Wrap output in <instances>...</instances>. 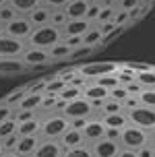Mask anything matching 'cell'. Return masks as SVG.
<instances>
[{"mask_svg":"<svg viewBox=\"0 0 155 157\" xmlns=\"http://www.w3.org/2000/svg\"><path fill=\"white\" fill-rule=\"evenodd\" d=\"M60 41H62V29H58V27L48 23V25H39V27L33 29V33L27 39V46L41 48V50H48L50 52Z\"/></svg>","mask_w":155,"mask_h":157,"instance_id":"cell-1","label":"cell"},{"mask_svg":"<svg viewBox=\"0 0 155 157\" xmlns=\"http://www.w3.org/2000/svg\"><path fill=\"white\" fill-rule=\"evenodd\" d=\"M70 120L64 118L60 112H52V114H46L41 116V130H39V136L46 139V141H58L62 134L68 130Z\"/></svg>","mask_w":155,"mask_h":157,"instance_id":"cell-2","label":"cell"},{"mask_svg":"<svg viewBox=\"0 0 155 157\" xmlns=\"http://www.w3.org/2000/svg\"><path fill=\"white\" fill-rule=\"evenodd\" d=\"M118 143H120L122 149L139 151V149H143L145 145L153 143V139H151V132L143 130V128H139V126L128 124V126H124L122 130H120V139H118Z\"/></svg>","mask_w":155,"mask_h":157,"instance_id":"cell-3","label":"cell"},{"mask_svg":"<svg viewBox=\"0 0 155 157\" xmlns=\"http://www.w3.org/2000/svg\"><path fill=\"white\" fill-rule=\"evenodd\" d=\"M120 64L116 60H89V62H81L77 66L79 75H83L87 81H95L106 75H116Z\"/></svg>","mask_w":155,"mask_h":157,"instance_id":"cell-4","label":"cell"},{"mask_svg":"<svg viewBox=\"0 0 155 157\" xmlns=\"http://www.w3.org/2000/svg\"><path fill=\"white\" fill-rule=\"evenodd\" d=\"M60 114L68 120H77V118H91L97 116V110L93 108V103L89 99H85L83 95L79 99H72V101L64 103V108L60 110Z\"/></svg>","mask_w":155,"mask_h":157,"instance_id":"cell-5","label":"cell"},{"mask_svg":"<svg viewBox=\"0 0 155 157\" xmlns=\"http://www.w3.org/2000/svg\"><path fill=\"white\" fill-rule=\"evenodd\" d=\"M126 118H128V124L139 126L147 132L155 130V110L153 108H145V105H137L132 110H126Z\"/></svg>","mask_w":155,"mask_h":157,"instance_id":"cell-6","label":"cell"},{"mask_svg":"<svg viewBox=\"0 0 155 157\" xmlns=\"http://www.w3.org/2000/svg\"><path fill=\"white\" fill-rule=\"evenodd\" d=\"M21 60L27 64L29 71H44L50 64H54V60L50 58V52H48V50L33 48V46H27V50H25L23 56H21Z\"/></svg>","mask_w":155,"mask_h":157,"instance_id":"cell-7","label":"cell"},{"mask_svg":"<svg viewBox=\"0 0 155 157\" xmlns=\"http://www.w3.org/2000/svg\"><path fill=\"white\" fill-rule=\"evenodd\" d=\"M33 25H31V21L27 19V17H21L17 15L10 23L4 25V33L6 35H10V37H17V39H23V41H27L29 39V35L33 33Z\"/></svg>","mask_w":155,"mask_h":157,"instance_id":"cell-8","label":"cell"},{"mask_svg":"<svg viewBox=\"0 0 155 157\" xmlns=\"http://www.w3.org/2000/svg\"><path fill=\"white\" fill-rule=\"evenodd\" d=\"M27 50V41L10 37L6 33L0 35V58H21Z\"/></svg>","mask_w":155,"mask_h":157,"instance_id":"cell-9","label":"cell"},{"mask_svg":"<svg viewBox=\"0 0 155 157\" xmlns=\"http://www.w3.org/2000/svg\"><path fill=\"white\" fill-rule=\"evenodd\" d=\"M81 132H83V139H85L87 145H91V143H95V141H101V139L106 136V124L101 122L99 114L93 116V118H89L87 124H85V128H83Z\"/></svg>","mask_w":155,"mask_h":157,"instance_id":"cell-10","label":"cell"},{"mask_svg":"<svg viewBox=\"0 0 155 157\" xmlns=\"http://www.w3.org/2000/svg\"><path fill=\"white\" fill-rule=\"evenodd\" d=\"M91 147V153L93 157H118V153H120V143L118 141H112V139H101V141H95L89 145Z\"/></svg>","mask_w":155,"mask_h":157,"instance_id":"cell-11","label":"cell"},{"mask_svg":"<svg viewBox=\"0 0 155 157\" xmlns=\"http://www.w3.org/2000/svg\"><path fill=\"white\" fill-rule=\"evenodd\" d=\"M25 72H29L27 64L21 58H0V77H21Z\"/></svg>","mask_w":155,"mask_h":157,"instance_id":"cell-12","label":"cell"},{"mask_svg":"<svg viewBox=\"0 0 155 157\" xmlns=\"http://www.w3.org/2000/svg\"><path fill=\"white\" fill-rule=\"evenodd\" d=\"M83 97H85V99H89V101L93 103V108H95V110H99L101 103L110 97V91L91 81V83H87V85L83 87ZM97 114H99V112H97Z\"/></svg>","mask_w":155,"mask_h":157,"instance_id":"cell-13","label":"cell"},{"mask_svg":"<svg viewBox=\"0 0 155 157\" xmlns=\"http://www.w3.org/2000/svg\"><path fill=\"white\" fill-rule=\"evenodd\" d=\"M91 27H93V23H89L87 19H68L66 25L62 27V37H70V35L83 37Z\"/></svg>","mask_w":155,"mask_h":157,"instance_id":"cell-14","label":"cell"},{"mask_svg":"<svg viewBox=\"0 0 155 157\" xmlns=\"http://www.w3.org/2000/svg\"><path fill=\"white\" fill-rule=\"evenodd\" d=\"M64 155V147L60 145V141H46L41 139V143L37 145V149L31 157H62Z\"/></svg>","mask_w":155,"mask_h":157,"instance_id":"cell-15","label":"cell"},{"mask_svg":"<svg viewBox=\"0 0 155 157\" xmlns=\"http://www.w3.org/2000/svg\"><path fill=\"white\" fill-rule=\"evenodd\" d=\"M41 143V136H19L17 141V147H15V153L21 157H31L37 149V145Z\"/></svg>","mask_w":155,"mask_h":157,"instance_id":"cell-16","label":"cell"},{"mask_svg":"<svg viewBox=\"0 0 155 157\" xmlns=\"http://www.w3.org/2000/svg\"><path fill=\"white\" fill-rule=\"evenodd\" d=\"M8 4L15 8L17 15L21 17H29L35 8L44 6V0H8Z\"/></svg>","mask_w":155,"mask_h":157,"instance_id":"cell-17","label":"cell"},{"mask_svg":"<svg viewBox=\"0 0 155 157\" xmlns=\"http://www.w3.org/2000/svg\"><path fill=\"white\" fill-rule=\"evenodd\" d=\"M89 6H91L89 0H72V2L66 4V8H64L66 19H85Z\"/></svg>","mask_w":155,"mask_h":157,"instance_id":"cell-18","label":"cell"},{"mask_svg":"<svg viewBox=\"0 0 155 157\" xmlns=\"http://www.w3.org/2000/svg\"><path fill=\"white\" fill-rule=\"evenodd\" d=\"M58 141H60V145L64 147V151L66 149H75V147H81V145H87L85 139H83V132H81V130H75V128H68Z\"/></svg>","mask_w":155,"mask_h":157,"instance_id":"cell-19","label":"cell"},{"mask_svg":"<svg viewBox=\"0 0 155 157\" xmlns=\"http://www.w3.org/2000/svg\"><path fill=\"white\" fill-rule=\"evenodd\" d=\"M41 130V116H35L31 120H25L17 126V134L19 136H37Z\"/></svg>","mask_w":155,"mask_h":157,"instance_id":"cell-20","label":"cell"},{"mask_svg":"<svg viewBox=\"0 0 155 157\" xmlns=\"http://www.w3.org/2000/svg\"><path fill=\"white\" fill-rule=\"evenodd\" d=\"M44 101V93H27L17 105V110H29V112H39V105Z\"/></svg>","mask_w":155,"mask_h":157,"instance_id":"cell-21","label":"cell"},{"mask_svg":"<svg viewBox=\"0 0 155 157\" xmlns=\"http://www.w3.org/2000/svg\"><path fill=\"white\" fill-rule=\"evenodd\" d=\"M101 122L106 124V128L122 130L124 126H128V118H126V112H120V114H108V116H101Z\"/></svg>","mask_w":155,"mask_h":157,"instance_id":"cell-22","label":"cell"},{"mask_svg":"<svg viewBox=\"0 0 155 157\" xmlns=\"http://www.w3.org/2000/svg\"><path fill=\"white\" fill-rule=\"evenodd\" d=\"M64 87H66V81L60 78L58 75L46 77V89H44V95H58Z\"/></svg>","mask_w":155,"mask_h":157,"instance_id":"cell-23","label":"cell"},{"mask_svg":"<svg viewBox=\"0 0 155 157\" xmlns=\"http://www.w3.org/2000/svg\"><path fill=\"white\" fill-rule=\"evenodd\" d=\"M101 39H103V35H101L99 27H95V25H93L91 29H89V31L83 35V46L95 48V50L99 52V48H101Z\"/></svg>","mask_w":155,"mask_h":157,"instance_id":"cell-24","label":"cell"},{"mask_svg":"<svg viewBox=\"0 0 155 157\" xmlns=\"http://www.w3.org/2000/svg\"><path fill=\"white\" fill-rule=\"evenodd\" d=\"M25 95H27V89H25V85L23 87H17V89H13L10 93H6L0 101L2 103H6V105H10V108H15L17 110V105L21 103V99H23Z\"/></svg>","mask_w":155,"mask_h":157,"instance_id":"cell-25","label":"cell"},{"mask_svg":"<svg viewBox=\"0 0 155 157\" xmlns=\"http://www.w3.org/2000/svg\"><path fill=\"white\" fill-rule=\"evenodd\" d=\"M81 95H83V89H81V87L66 83V87L58 93V99H60L62 103H68V101H72V99H79Z\"/></svg>","mask_w":155,"mask_h":157,"instance_id":"cell-26","label":"cell"},{"mask_svg":"<svg viewBox=\"0 0 155 157\" xmlns=\"http://www.w3.org/2000/svg\"><path fill=\"white\" fill-rule=\"evenodd\" d=\"M27 19L31 21V25H33V27H39V25H48V23H50V8L39 6V8H35V10H33V13L27 17Z\"/></svg>","mask_w":155,"mask_h":157,"instance_id":"cell-27","label":"cell"},{"mask_svg":"<svg viewBox=\"0 0 155 157\" xmlns=\"http://www.w3.org/2000/svg\"><path fill=\"white\" fill-rule=\"evenodd\" d=\"M70 50L66 44H58V46H54L52 50H50V58L54 60V62H68V58H70Z\"/></svg>","mask_w":155,"mask_h":157,"instance_id":"cell-28","label":"cell"},{"mask_svg":"<svg viewBox=\"0 0 155 157\" xmlns=\"http://www.w3.org/2000/svg\"><path fill=\"white\" fill-rule=\"evenodd\" d=\"M97 112H99V116H108V114H120V112H126V110H124V105L120 101H114V99L108 97L106 101L101 103V108Z\"/></svg>","mask_w":155,"mask_h":157,"instance_id":"cell-29","label":"cell"},{"mask_svg":"<svg viewBox=\"0 0 155 157\" xmlns=\"http://www.w3.org/2000/svg\"><path fill=\"white\" fill-rule=\"evenodd\" d=\"M17 120L15 116L8 118V120H4L2 124H0V141H4V139H8V136H13V134H17Z\"/></svg>","mask_w":155,"mask_h":157,"instance_id":"cell-30","label":"cell"},{"mask_svg":"<svg viewBox=\"0 0 155 157\" xmlns=\"http://www.w3.org/2000/svg\"><path fill=\"white\" fill-rule=\"evenodd\" d=\"M114 15H116V6H112V4H108V2H106V4H101L95 25H101V23H108V21H112V19H114Z\"/></svg>","mask_w":155,"mask_h":157,"instance_id":"cell-31","label":"cell"},{"mask_svg":"<svg viewBox=\"0 0 155 157\" xmlns=\"http://www.w3.org/2000/svg\"><path fill=\"white\" fill-rule=\"evenodd\" d=\"M95 52H97L95 48H89V46H79V48H75V50L70 52L68 62H72V60H83V58H89V56L95 54Z\"/></svg>","mask_w":155,"mask_h":157,"instance_id":"cell-32","label":"cell"},{"mask_svg":"<svg viewBox=\"0 0 155 157\" xmlns=\"http://www.w3.org/2000/svg\"><path fill=\"white\" fill-rule=\"evenodd\" d=\"M66 13L64 10H60V8H56V10H50V25H54V27H58V29H62L64 25H66Z\"/></svg>","mask_w":155,"mask_h":157,"instance_id":"cell-33","label":"cell"},{"mask_svg":"<svg viewBox=\"0 0 155 157\" xmlns=\"http://www.w3.org/2000/svg\"><path fill=\"white\" fill-rule=\"evenodd\" d=\"M62 157H93V153L89 145H81V147H75V149H66Z\"/></svg>","mask_w":155,"mask_h":157,"instance_id":"cell-34","label":"cell"},{"mask_svg":"<svg viewBox=\"0 0 155 157\" xmlns=\"http://www.w3.org/2000/svg\"><path fill=\"white\" fill-rule=\"evenodd\" d=\"M139 101H141V105L155 110V89H143L139 93Z\"/></svg>","mask_w":155,"mask_h":157,"instance_id":"cell-35","label":"cell"},{"mask_svg":"<svg viewBox=\"0 0 155 157\" xmlns=\"http://www.w3.org/2000/svg\"><path fill=\"white\" fill-rule=\"evenodd\" d=\"M128 97H130V93L126 91V87H124V85H116L114 89H110V99H114V101L124 103Z\"/></svg>","mask_w":155,"mask_h":157,"instance_id":"cell-36","label":"cell"},{"mask_svg":"<svg viewBox=\"0 0 155 157\" xmlns=\"http://www.w3.org/2000/svg\"><path fill=\"white\" fill-rule=\"evenodd\" d=\"M93 83H97L99 87L108 89V91H110V89H114L116 85H120V83H118V77H116V75H106V77H99V78H95Z\"/></svg>","mask_w":155,"mask_h":157,"instance_id":"cell-37","label":"cell"},{"mask_svg":"<svg viewBox=\"0 0 155 157\" xmlns=\"http://www.w3.org/2000/svg\"><path fill=\"white\" fill-rule=\"evenodd\" d=\"M25 89H27V93H44V89H46V77L35 78V81L27 83Z\"/></svg>","mask_w":155,"mask_h":157,"instance_id":"cell-38","label":"cell"},{"mask_svg":"<svg viewBox=\"0 0 155 157\" xmlns=\"http://www.w3.org/2000/svg\"><path fill=\"white\" fill-rule=\"evenodd\" d=\"M15 17H17V13H15V8L10 6V4H6V6L0 8V23H2V25L10 23V21H13Z\"/></svg>","mask_w":155,"mask_h":157,"instance_id":"cell-39","label":"cell"},{"mask_svg":"<svg viewBox=\"0 0 155 157\" xmlns=\"http://www.w3.org/2000/svg\"><path fill=\"white\" fill-rule=\"evenodd\" d=\"M15 120H17V124H21V122H25V120H31V118H35L39 116L37 112H29V110H15Z\"/></svg>","mask_w":155,"mask_h":157,"instance_id":"cell-40","label":"cell"},{"mask_svg":"<svg viewBox=\"0 0 155 157\" xmlns=\"http://www.w3.org/2000/svg\"><path fill=\"white\" fill-rule=\"evenodd\" d=\"M70 2H72V0H44V6L50 8V10H56V8L64 10L66 4H70Z\"/></svg>","mask_w":155,"mask_h":157,"instance_id":"cell-41","label":"cell"},{"mask_svg":"<svg viewBox=\"0 0 155 157\" xmlns=\"http://www.w3.org/2000/svg\"><path fill=\"white\" fill-rule=\"evenodd\" d=\"M13 114H15V108H10V105L0 101V124H2L4 120H8V118H13Z\"/></svg>","mask_w":155,"mask_h":157,"instance_id":"cell-42","label":"cell"},{"mask_svg":"<svg viewBox=\"0 0 155 157\" xmlns=\"http://www.w3.org/2000/svg\"><path fill=\"white\" fill-rule=\"evenodd\" d=\"M62 44H66L70 50H75V48L83 46V37H79V35H70V37H62Z\"/></svg>","mask_w":155,"mask_h":157,"instance_id":"cell-43","label":"cell"},{"mask_svg":"<svg viewBox=\"0 0 155 157\" xmlns=\"http://www.w3.org/2000/svg\"><path fill=\"white\" fill-rule=\"evenodd\" d=\"M141 4H143V0H122L118 8H122V10H128V13H130V10H134V8H139Z\"/></svg>","mask_w":155,"mask_h":157,"instance_id":"cell-44","label":"cell"},{"mask_svg":"<svg viewBox=\"0 0 155 157\" xmlns=\"http://www.w3.org/2000/svg\"><path fill=\"white\" fill-rule=\"evenodd\" d=\"M17 141H19V134H13V136H8V139H4V141H0V143H2L4 151H15Z\"/></svg>","mask_w":155,"mask_h":157,"instance_id":"cell-45","label":"cell"},{"mask_svg":"<svg viewBox=\"0 0 155 157\" xmlns=\"http://www.w3.org/2000/svg\"><path fill=\"white\" fill-rule=\"evenodd\" d=\"M97 15H99V4H91V6H89V10H87V21H89V23H93L95 25V21H97Z\"/></svg>","mask_w":155,"mask_h":157,"instance_id":"cell-46","label":"cell"},{"mask_svg":"<svg viewBox=\"0 0 155 157\" xmlns=\"http://www.w3.org/2000/svg\"><path fill=\"white\" fill-rule=\"evenodd\" d=\"M95 27H99V31H101V35L106 37V35H110L112 31H116L118 27L114 25V21H108V23H101V25H95Z\"/></svg>","mask_w":155,"mask_h":157,"instance_id":"cell-47","label":"cell"},{"mask_svg":"<svg viewBox=\"0 0 155 157\" xmlns=\"http://www.w3.org/2000/svg\"><path fill=\"white\" fill-rule=\"evenodd\" d=\"M137 155H139V157H155L153 143H149V145H145L143 149H139V151H137Z\"/></svg>","mask_w":155,"mask_h":157,"instance_id":"cell-48","label":"cell"},{"mask_svg":"<svg viewBox=\"0 0 155 157\" xmlns=\"http://www.w3.org/2000/svg\"><path fill=\"white\" fill-rule=\"evenodd\" d=\"M91 118H93V116H91ZM87 120H89V118H77V120H70L68 128H75V130H83V128H85V124H87Z\"/></svg>","mask_w":155,"mask_h":157,"instance_id":"cell-49","label":"cell"},{"mask_svg":"<svg viewBox=\"0 0 155 157\" xmlns=\"http://www.w3.org/2000/svg\"><path fill=\"white\" fill-rule=\"evenodd\" d=\"M124 105V110H132V108H137V105H141V101H139V95H130L126 101L122 103Z\"/></svg>","mask_w":155,"mask_h":157,"instance_id":"cell-50","label":"cell"},{"mask_svg":"<svg viewBox=\"0 0 155 157\" xmlns=\"http://www.w3.org/2000/svg\"><path fill=\"white\" fill-rule=\"evenodd\" d=\"M124 87H126V91H128L130 95H139L141 91H143V87H141L139 83H137V78H134L132 83H128V85H124Z\"/></svg>","mask_w":155,"mask_h":157,"instance_id":"cell-51","label":"cell"},{"mask_svg":"<svg viewBox=\"0 0 155 157\" xmlns=\"http://www.w3.org/2000/svg\"><path fill=\"white\" fill-rule=\"evenodd\" d=\"M106 139L118 141V139H120V130H116V128H106Z\"/></svg>","mask_w":155,"mask_h":157,"instance_id":"cell-52","label":"cell"},{"mask_svg":"<svg viewBox=\"0 0 155 157\" xmlns=\"http://www.w3.org/2000/svg\"><path fill=\"white\" fill-rule=\"evenodd\" d=\"M118 157H139V155H137V151H130V149H120Z\"/></svg>","mask_w":155,"mask_h":157,"instance_id":"cell-53","label":"cell"},{"mask_svg":"<svg viewBox=\"0 0 155 157\" xmlns=\"http://www.w3.org/2000/svg\"><path fill=\"white\" fill-rule=\"evenodd\" d=\"M0 157H21V155H17L15 151H4V153H2Z\"/></svg>","mask_w":155,"mask_h":157,"instance_id":"cell-54","label":"cell"},{"mask_svg":"<svg viewBox=\"0 0 155 157\" xmlns=\"http://www.w3.org/2000/svg\"><path fill=\"white\" fill-rule=\"evenodd\" d=\"M120 2H122V0H108V4H112V6H120Z\"/></svg>","mask_w":155,"mask_h":157,"instance_id":"cell-55","label":"cell"},{"mask_svg":"<svg viewBox=\"0 0 155 157\" xmlns=\"http://www.w3.org/2000/svg\"><path fill=\"white\" fill-rule=\"evenodd\" d=\"M89 2H91V4H99V6H101V4H106L108 0H89Z\"/></svg>","mask_w":155,"mask_h":157,"instance_id":"cell-56","label":"cell"},{"mask_svg":"<svg viewBox=\"0 0 155 157\" xmlns=\"http://www.w3.org/2000/svg\"><path fill=\"white\" fill-rule=\"evenodd\" d=\"M6 4H8V0H0V8H2V6H6Z\"/></svg>","mask_w":155,"mask_h":157,"instance_id":"cell-57","label":"cell"},{"mask_svg":"<svg viewBox=\"0 0 155 157\" xmlns=\"http://www.w3.org/2000/svg\"><path fill=\"white\" fill-rule=\"evenodd\" d=\"M155 0H143V4H153Z\"/></svg>","mask_w":155,"mask_h":157,"instance_id":"cell-58","label":"cell"},{"mask_svg":"<svg viewBox=\"0 0 155 157\" xmlns=\"http://www.w3.org/2000/svg\"><path fill=\"white\" fill-rule=\"evenodd\" d=\"M2 33H4V25L0 23V35H2Z\"/></svg>","mask_w":155,"mask_h":157,"instance_id":"cell-59","label":"cell"},{"mask_svg":"<svg viewBox=\"0 0 155 157\" xmlns=\"http://www.w3.org/2000/svg\"><path fill=\"white\" fill-rule=\"evenodd\" d=\"M2 153H4V147H2V143H0V155H2Z\"/></svg>","mask_w":155,"mask_h":157,"instance_id":"cell-60","label":"cell"},{"mask_svg":"<svg viewBox=\"0 0 155 157\" xmlns=\"http://www.w3.org/2000/svg\"><path fill=\"white\" fill-rule=\"evenodd\" d=\"M151 139H153V143H155V130H153V132H151Z\"/></svg>","mask_w":155,"mask_h":157,"instance_id":"cell-61","label":"cell"},{"mask_svg":"<svg viewBox=\"0 0 155 157\" xmlns=\"http://www.w3.org/2000/svg\"><path fill=\"white\" fill-rule=\"evenodd\" d=\"M153 151H155V143H153Z\"/></svg>","mask_w":155,"mask_h":157,"instance_id":"cell-62","label":"cell"}]
</instances>
